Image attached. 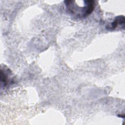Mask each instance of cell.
<instances>
[{
	"label": "cell",
	"mask_w": 125,
	"mask_h": 125,
	"mask_svg": "<svg viewBox=\"0 0 125 125\" xmlns=\"http://www.w3.org/2000/svg\"><path fill=\"white\" fill-rule=\"evenodd\" d=\"M66 10L71 15L78 18L88 16L94 10L95 3L93 0H83V3L80 5L76 1H64Z\"/></svg>",
	"instance_id": "6da1fadb"
},
{
	"label": "cell",
	"mask_w": 125,
	"mask_h": 125,
	"mask_svg": "<svg viewBox=\"0 0 125 125\" xmlns=\"http://www.w3.org/2000/svg\"><path fill=\"white\" fill-rule=\"evenodd\" d=\"M11 71L8 68H4L3 70L1 69V83L3 84L4 87L7 86L11 82H13L12 78L11 77Z\"/></svg>",
	"instance_id": "7a4b0ae2"
},
{
	"label": "cell",
	"mask_w": 125,
	"mask_h": 125,
	"mask_svg": "<svg viewBox=\"0 0 125 125\" xmlns=\"http://www.w3.org/2000/svg\"><path fill=\"white\" fill-rule=\"evenodd\" d=\"M125 24V17L124 16H118L116 17L114 21L110 23V25L107 27L109 30H114L119 25H123L124 26Z\"/></svg>",
	"instance_id": "3957f363"
}]
</instances>
